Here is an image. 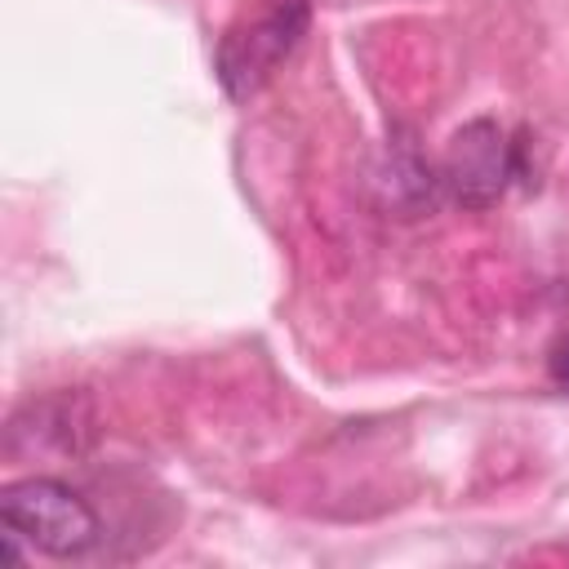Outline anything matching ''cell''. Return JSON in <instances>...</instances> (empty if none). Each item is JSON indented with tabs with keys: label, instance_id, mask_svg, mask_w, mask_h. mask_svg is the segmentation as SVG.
<instances>
[{
	"label": "cell",
	"instance_id": "cell-1",
	"mask_svg": "<svg viewBox=\"0 0 569 569\" xmlns=\"http://www.w3.org/2000/svg\"><path fill=\"white\" fill-rule=\"evenodd\" d=\"M311 22V0H253L218 40L213 71L227 98H253L298 49Z\"/></svg>",
	"mask_w": 569,
	"mask_h": 569
},
{
	"label": "cell",
	"instance_id": "cell-2",
	"mask_svg": "<svg viewBox=\"0 0 569 569\" xmlns=\"http://www.w3.org/2000/svg\"><path fill=\"white\" fill-rule=\"evenodd\" d=\"M0 520L13 525L36 551L44 556H84L102 538V520L89 507V498L53 476H27L4 485L0 493Z\"/></svg>",
	"mask_w": 569,
	"mask_h": 569
},
{
	"label": "cell",
	"instance_id": "cell-3",
	"mask_svg": "<svg viewBox=\"0 0 569 569\" xmlns=\"http://www.w3.org/2000/svg\"><path fill=\"white\" fill-rule=\"evenodd\" d=\"M511 178H520V147L511 142V133L498 120L476 116L462 129H453V138L445 142V156H440V182L449 187V196L462 209L498 204L502 191L511 187Z\"/></svg>",
	"mask_w": 569,
	"mask_h": 569
},
{
	"label": "cell",
	"instance_id": "cell-4",
	"mask_svg": "<svg viewBox=\"0 0 569 569\" xmlns=\"http://www.w3.org/2000/svg\"><path fill=\"white\" fill-rule=\"evenodd\" d=\"M89 440H93V405L80 391H58V396L31 400L13 413L9 436H4V453L13 462L36 458V453L76 458L89 449Z\"/></svg>",
	"mask_w": 569,
	"mask_h": 569
},
{
	"label": "cell",
	"instance_id": "cell-5",
	"mask_svg": "<svg viewBox=\"0 0 569 569\" xmlns=\"http://www.w3.org/2000/svg\"><path fill=\"white\" fill-rule=\"evenodd\" d=\"M547 378H551L556 391L569 396V333H560V338L551 342V351H547Z\"/></svg>",
	"mask_w": 569,
	"mask_h": 569
}]
</instances>
